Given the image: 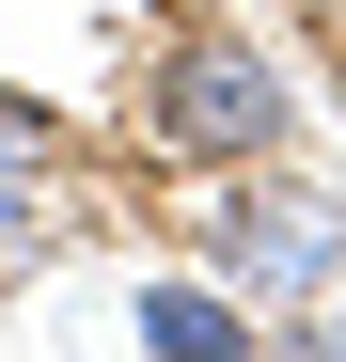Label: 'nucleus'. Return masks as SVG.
Listing matches in <instances>:
<instances>
[{
  "mask_svg": "<svg viewBox=\"0 0 346 362\" xmlns=\"http://www.w3.org/2000/svg\"><path fill=\"white\" fill-rule=\"evenodd\" d=\"M142 127H157V158H189V173H252V158L299 142V95H283V64H268L252 32L189 16V32L142 64Z\"/></svg>",
  "mask_w": 346,
  "mask_h": 362,
  "instance_id": "nucleus-1",
  "label": "nucleus"
},
{
  "mask_svg": "<svg viewBox=\"0 0 346 362\" xmlns=\"http://www.w3.org/2000/svg\"><path fill=\"white\" fill-rule=\"evenodd\" d=\"M142 346H173V362H237V346H252V315H237L220 284L173 268V284H142Z\"/></svg>",
  "mask_w": 346,
  "mask_h": 362,
  "instance_id": "nucleus-2",
  "label": "nucleus"
},
{
  "mask_svg": "<svg viewBox=\"0 0 346 362\" xmlns=\"http://www.w3.org/2000/svg\"><path fill=\"white\" fill-rule=\"evenodd\" d=\"M0 158H16V173H47V158H64V110H47V95H16V79H0Z\"/></svg>",
  "mask_w": 346,
  "mask_h": 362,
  "instance_id": "nucleus-3",
  "label": "nucleus"
},
{
  "mask_svg": "<svg viewBox=\"0 0 346 362\" xmlns=\"http://www.w3.org/2000/svg\"><path fill=\"white\" fill-rule=\"evenodd\" d=\"M16 221H32V173H16V158H0V236H16Z\"/></svg>",
  "mask_w": 346,
  "mask_h": 362,
  "instance_id": "nucleus-4",
  "label": "nucleus"
},
{
  "mask_svg": "<svg viewBox=\"0 0 346 362\" xmlns=\"http://www.w3.org/2000/svg\"><path fill=\"white\" fill-rule=\"evenodd\" d=\"M315 346H346V284H330V299H315Z\"/></svg>",
  "mask_w": 346,
  "mask_h": 362,
  "instance_id": "nucleus-5",
  "label": "nucleus"
},
{
  "mask_svg": "<svg viewBox=\"0 0 346 362\" xmlns=\"http://www.w3.org/2000/svg\"><path fill=\"white\" fill-rule=\"evenodd\" d=\"M0 315H16V268H0Z\"/></svg>",
  "mask_w": 346,
  "mask_h": 362,
  "instance_id": "nucleus-6",
  "label": "nucleus"
}]
</instances>
